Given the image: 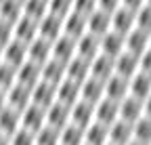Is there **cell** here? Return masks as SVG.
Masks as SVG:
<instances>
[{
  "label": "cell",
  "instance_id": "6da1fadb",
  "mask_svg": "<svg viewBox=\"0 0 151 145\" xmlns=\"http://www.w3.org/2000/svg\"><path fill=\"white\" fill-rule=\"evenodd\" d=\"M44 126H46V110L29 103L21 112V128H25V131L36 135L40 128H44Z\"/></svg>",
  "mask_w": 151,
  "mask_h": 145
},
{
  "label": "cell",
  "instance_id": "7a4b0ae2",
  "mask_svg": "<svg viewBox=\"0 0 151 145\" xmlns=\"http://www.w3.org/2000/svg\"><path fill=\"white\" fill-rule=\"evenodd\" d=\"M134 27H137V13L134 11H130L126 6H120L118 11L111 13V30L113 32L126 36V34H130Z\"/></svg>",
  "mask_w": 151,
  "mask_h": 145
},
{
  "label": "cell",
  "instance_id": "3957f363",
  "mask_svg": "<svg viewBox=\"0 0 151 145\" xmlns=\"http://www.w3.org/2000/svg\"><path fill=\"white\" fill-rule=\"evenodd\" d=\"M38 36L46 38L48 42H55L59 36H63V17L46 13L42 19L38 21Z\"/></svg>",
  "mask_w": 151,
  "mask_h": 145
},
{
  "label": "cell",
  "instance_id": "277c9868",
  "mask_svg": "<svg viewBox=\"0 0 151 145\" xmlns=\"http://www.w3.org/2000/svg\"><path fill=\"white\" fill-rule=\"evenodd\" d=\"M120 118V103L113 101V99H107L103 97L97 105H94V120L105 124V126H111Z\"/></svg>",
  "mask_w": 151,
  "mask_h": 145
},
{
  "label": "cell",
  "instance_id": "5b68a950",
  "mask_svg": "<svg viewBox=\"0 0 151 145\" xmlns=\"http://www.w3.org/2000/svg\"><path fill=\"white\" fill-rule=\"evenodd\" d=\"M99 53H101V38H99V36L86 32L84 36H80V38L76 40V55H78V57L92 61Z\"/></svg>",
  "mask_w": 151,
  "mask_h": 145
},
{
  "label": "cell",
  "instance_id": "8992f818",
  "mask_svg": "<svg viewBox=\"0 0 151 145\" xmlns=\"http://www.w3.org/2000/svg\"><path fill=\"white\" fill-rule=\"evenodd\" d=\"M52 57V42H48L46 38L38 36L27 44V59L38 63V65H44L48 59Z\"/></svg>",
  "mask_w": 151,
  "mask_h": 145
},
{
  "label": "cell",
  "instance_id": "52a82bcc",
  "mask_svg": "<svg viewBox=\"0 0 151 145\" xmlns=\"http://www.w3.org/2000/svg\"><path fill=\"white\" fill-rule=\"evenodd\" d=\"M57 101V86L48 84L44 80H40L34 88H32V103L42 107V110H48V107Z\"/></svg>",
  "mask_w": 151,
  "mask_h": 145
},
{
  "label": "cell",
  "instance_id": "ba28073f",
  "mask_svg": "<svg viewBox=\"0 0 151 145\" xmlns=\"http://www.w3.org/2000/svg\"><path fill=\"white\" fill-rule=\"evenodd\" d=\"M69 122L80 126V128H86L88 124L94 122V105L88 101H82V99L78 103H73L69 110Z\"/></svg>",
  "mask_w": 151,
  "mask_h": 145
},
{
  "label": "cell",
  "instance_id": "9c48e42d",
  "mask_svg": "<svg viewBox=\"0 0 151 145\" xmlns=\"http://www.w3.org/2000/svg\"><path fill=\"white\" fill-rule=\"evenodd\" d=\"M113 74H116V59L99 53V55L90 61V76L92 78H97L101 82H107Z\"/></svg>",
  "mask_w": 151,
  "mask_h": 145
},
{
  "label": "cell",
  "instance_id": "30bf717a",
  "mask_svg": "<svg viewBox=\"0 0 151 145\" xmlns=\"http://www.w3.org/2000/svg\"><path fill=\"white\" fill-rule=\"evenodd\" d=\"M29 103H32V88H27V86H23V84L15 82V84L6 90V105L13 107V110L23 112Z\"/></svg>",
  "mask_w": 151,
  "mask_h": 145
},
{
  "label": "cell",
  "instance_id": "8fae6325",
  "mask_svg": "<svg viewBox=\"0 0 151 145\" xmlns=\"http://www.w3.org/2000/svg\"><path fill=\"white\" fill-rule=\"evenodd\" d=\"M13 38L23 44H29L34 38H38V21L27 15H21V19L13 25Z\"/></svg>",
  "mask_w": 151,
  "mask_h": 145
},
{
  "label": "cell",
  "instance_id": "7c38bea8",
  "mask_svg": "<svg viewBox=\"0 0 151 145\" xmlns=\"http://www.w3.org/2000/svg\"><path fill=\"white\" fill-rule=\"evenodd\" d=\"M2 61L13 65L15 69L17 67H21L25 61H27V44L23 42H19V40H11L4 48H2Z\"/></svg>",
  "mask_w": 151,
  "mask_h": 145
},
{
  "label": "cell",
  "instance_id": "4fadbf2b",
  "mask_svg": "<svg viewBox=\"0 0 151 145\" xmlns=\"http://www.w3.org/2000/svg\"><path fill=\"white\" fill-rule=\"evenodd\" d=\"M124 50H126V36H122V34L111 30V32H107L101 38V53L103 55L116 59V57L122 55Z\"/></svg>",
  "mask_w": 151,
  "mask_h": 145
},
{
  "label": "cell",
  "instance_id": "5bb4252c",
  "mask_svg": "<svg viewBox=\"0 0 151 145\" xmlns=\"http://www.w3.org/2000/svg\"><path fill=\"white\" fill-rule=\"evenodd\" d=\"M143 116H145V107H143V101H141V99L128 95L126 99L120 101V120L134 124V122L141 120Z\"/></svg>",
  "mask_w": 151,
  "mask_h": 145
},
{
  "label": "cell",
  "instance_id": "9a60e30c",
  "mask_svg": "<svg viewBox=\"0 0 151 145\" xmlns=\"http://www.w3.org/2000/svg\"><path fill=\"white\" fill-rule=\"evenodd\" d=\"M86 27H88L90 34L103 38L107 32H111V13H105V11L97 9L94 13H90L86 17Z\"/></svg>",
  "mask_w": 151,
  "mask_h": 145
},
{
  "label": "cell",
  "instance_id": "2e32d148",
  "mask_svg": "<svg viewBox=\"0 0 151 145\" xmlns=\"http://www.w3.org/2000/svg\"><path fill=\"white\" fill-rule=\"evenodd\" d=\"M103 97H105V82L88 76V78L80 84V99H82V101H88V103H92V105H97Z\"/></svg>",
  "mask_w": 151,
  "mask_h": 145
},
{
  "label": "cell",
  "instance_id": "e0dca14e",
  "mask_svg": "<svg viewBox=\"0 0 151 145\" xmlns=\"http://www.w3.org/2000/svg\"><path fill=\"white\" fill-rule=\"evenodd\" d=\"M130 95V80L128 78H122L118 74H113L107 82H105V97L107 99H113V101H122Z\"/></svg>",
  "mask_w": 151,
  "mask_h": 145
},
{
  "label": "cell",
  "instance_id": "ac0fdd59",
  "mask_svg": "<svg viewBox=\"0 0 151 145\" xmlns=\"http://www.w3.org/2000/svg\"><path fill=\"white\" fill-rule=\"evenodd\" d=\"M69 110H71V107H67L65 103L55 101L46 110V124L52 126V128H57V131H63L65 126L69 124Z\"/></svg>",
  "mask_w": 151,
  "mask_h": 145
},
{
  "label": "cell",
  "instance_id": "d6986e66",
  "mask_svg": "<svg viewBox=\"0 0 151 145\" xmlns=\"http://www.w3.org/2000/svg\"><path fill=\"white\" fill-rule=\"evenodd\" d=\"M40 80H42V65H38V63L27 59L21 67H17V82L19 84H23L27 88H34Z\"/></svg>",
  "mask_w": 151,
  "mask_h": 145
},
{
  "label": "cell",
  "instance_id": "ffe728a7",
  "mask_svg": "<svg viewBox=\"0 0 151 145\" xmlns=\"http://www.w3.org/2000/svg\"><path fill=\"white\" fill-rule=\"evenodd\" d=\"M86 32H88V27H86V17L84 15L71 11L67 17H63V34L65 36L78 40L80 36H84Z\"/></svg>",
  "mask_w": 151,
  "mask_h": 145
},
{
  "label": "cell",
  "instance_id": "44dd1931",
  "mask_svg": "<svg viewBox=\"0 0 151 145\" xmlns=\"http://www.w3.org/2000/svg\"><path fill=\"white\" fill-rule=\"evenodd\" d=\"M65 67H67V63L50 57V59L42 65V80L48 82V84H55V86L61 84V82L65 80Z\"/></svg>",
  "mask_w": 151,
  "mask_h": 145
},
{
  "label": "cell",
  "instance_id": "7402d4cb",
  "mask_svg": "<svg viewBox=\"0 0 151 145\" xmlns=\"http://www.w3.org/2000/svg\"><path fill=\"white\" fill-rule=\"evenodd\" d=\"M147 48H149V32L134 27L130 34H126V50H128V53L141 57Z\"/></svg>",
  "mask_w": 151,
  "mask_h": 145
},
{
  "label": "cell",
  "instance_id": "603a6c76",
  "mask_svg": "<svg viewBox=\"0 0 151 145\" xmlns=\"http://www.w3.org/2000/svg\"><path fill=\"white\" fill-rule=\"evenodd\" d=\"M52 57L63 61V63H69L76 57V40L65 36V34L59 36V38L52 42Z\"/></svg>",
  "mask_w": 151,
  "mask_h": 145
},
{
  "label": "cell",
  "instance_id": "cb8c5ba5",
  "mask_svg": "<svg viewBox=\"0 0 151 145\" xmlns=\"http://www.w3.org/2000/svg\"><path fill=\"white\" fill-rule=\"evenodd\" d=\"M88 76H90V61H88V59H82V57H78V55H76V57L67 63V67H65V78L78 82V84H82Z\"/></svg>",
  "mask_w": 151,
  "mask_h": 145
},
{
  "label": "cell",
  "instance_id": "d4e9b609",
  "mask_svg": "<svg viewBox=\"0 0 151 145\" xmlns=\"http://www.w3.org/2000/svg\"><path fill=\"white\" fill-rule=\"evenodd\" d=\"M109 143V126L94 120L84 128V145H107Z\"/></svg>",
  "mask_w": 151,
  "mask_h": 145
},
{
  "label": "cell",
  "instance_id": "484cf974",
  "mask_svg": "<svg viewBox=\"0 0 151 145\" xmlns=\"http://www.w3.org/2000/svg\"><path fill=\"white\" fill-rule=\"evenodd\" d=\"M57 101L65 103L67 107H71L73 103H78L80 101V84L69 80V78H65L61 84H57Z\"/></svg>",
  "mask_w": 151,
  "mask_h": 145
},
{
  "label": "cell",
  "instance_id": "4316f807",
  "mask_svg": "<svg viewBox=\"0 0 151 145\" xmlns=\"http://www.w3.org/2000/svg\"><path fill=\"white\" fill-rule=\"evenodd\" d=\"M19 128H21V112H17L13 110V107H2L0 110V133H4V135H13L17 133Z\"/></svg>",
  "mask_w": 151,
  "mask_h": 145
},
{
  "label": "cell",
  "instance_id": "83f0119b",
  "mask_svg": "<svg viewBox=\"0 0 151 145\" xmlns=\"http://www.w3.org/2000/svg\"><path fill=\"white\" fill-rule=\"evenodd\" d=\"M130 141H132V124L118 118L109 126V143H113V145H128Z\"/></svg>",
  "mask_w": 151,
  "mask_h": 145
},
{
  "label": "cell",
  "instance_id": "f1b7e54d",
  "mask_svg": "<svg viewBox=\"0 0 151 145\" xmlns=\"http://www.w3.org/2000/svg\"><path fill=\"white\" fill-rule=\"evenodd\" d=\"M139 71V57L132 55V53L124 50L120 57H116V74L122 78H132Z\"/></svg>",
  "mask_w": 151,
  "mask_h": 145
},
{
  "label": "cell",
  "instance_id": "f546056e",
  "mask_svg": "<svg viewBox=\"0 0 151 145\" xmlns=\"http://www.w3.org/2000/svg\"><path fill=\"white\" fill-rule=\"evenodd\" d=\"M130 95L141 99V101H145L151 95V76L139 69L137 74L130 78Z\"/></svg>",
  "mask_w": 151,
  "mask_h": 145
},
{
  "label": "cell",
  "instance_id": "4dcf8cb0",
  "mask_svg": "<svg viewBox=\"0 0 151 145\" xmlns=\"http://www.w3.org/2000/svg\"><path fill=\"white\" fill-rule=\"evenodd\" d=\"M23 15V2L21 0H2L0 2V19L9 21L11 25H15Z\"/></svg>",
  "mask_w": 151,
  "mask_h": 145
},
{
  "label": "cell",
  "instance_id": "1f68e13d",
  "mask_svg": "<svg viewBox=\"0 0 151 145\" xmlns=\"http://www.w3.org/2000/svg\"><path fill=\"white\" fill-rule=\"evenodd\" d=\"M132 139L139 143H145V145L151 143V118L143 116L141 120L132 124Z\"/></svg>",
  "mask_w": 151,
  "mask_h": 145
},
{
  "label": "cell",
  "instance_id": "d6a6232c",
  "mask_svg": "<svg viewBox=\"0 0 151 145\" xmlns=\"http://www.w3.org/2000/svg\"><path fill=\"white\" fill-rule=\"evenodd\" d=\"M48 13V0H23V15L40 21Z\"/></svg>",
  "mask_w": 151,
  "mask_h": 145
},
{
  "label": "cell",
  "instance_id": "836d02e7",
  "mask_svg": "<svg viewBox=\"0 0 151 145\" xmlns=\"http://www.w3.org/2000/svg\"><path fill=\"white\" fill-rule=\"evenodd\" d=\"M61 145H84V128L69 122L61 131Z\"/></svg>",
  "mask_w": 151,
  "mask_h": 145
},
{
  "label": "cell",
  "instance_id": "e575fe53",
  "mask_svg": "<svg viewBox=\"0 0 151 145\" xmlns=\"http://www.w3.org/2000/svg\"><path fill=\"white\" fill-rule=\"evenodd\" d=\"M36 145H61V131L46 124L36 133Z\"/></svg>",
  "mask_w": 151,
  "mask_h": 145
},
{
  "label": "cell",
  "instance_id": "d590c367",
  "mask_svg": "<svg viewBox=\"0 0 151 145\" xmlns=\"http://www.w3.org/2000/svg\"><path fill=\"white\" fill-rule=\"evenodd\" d=\"M15 82H17V69L2 61V63H0V88L9 90Z\"/></svg>",
  "mask_w": 151,
  "mask_h": 145
},
{
  "label": "cell",
  "instance_id": "8d00e7d4",
  "mask_svg": "<svg viewBox=\"0 0 151 145\" xmlns=\"http://www.w3.org/2000/svg\"><path fill=\"white\" fill-rule=\"evenodd\" d=\"M73 11V0H48V13L57 17H67Z\"/></svg>",
  "mask_w": 151,
  "mask_h": 145
},
{
  "label": "cell",
  "instance_id": "74e56055",
  "mask_svg": "<svg viewBox=\"0 0 151 145\" xmlns=\"http://www.w3.org/2000/svg\"><path fill=\"white\" fill-rule=\"evenodd\" d=\"M137 27L151 34V4H143L137 11Z\"/></svg>",
  "mask_w": 151,
  "mask_h": 145
},
{
  "label": "cell",
  "instance_id": "f35d334b",
  "mask_svg": "<svg viewBox=\"0 0 151 145\" xmlns=\"http://www.w3.org/2000/svg\"><path fill=\"white\" fill-rule=\"evenodd\" d=\"M11 145H36V135L25 128H19L11 135Z\"/></svg>",
  "mask_w": 151,
  "mask_h": 145
},
{
  "label": "cell",
  "instance_id": "ab89813d",
  "mask_svg": "<svg viewBox=\"0 0 151 145\" xmlns=\"http://www.w3.org/2000/svg\"><path fill=\"white\" fill-rule=\"evenodd\" d=\"M97 9H99L97 0H73V11L84 15V17H88L90 13H94Z\"/></svg>",
  "mask_w": 151,
  "mask_h": 145
},
{
  "label": "cell",
  "instance_id": "60d3db41",
  "mask_svg": "<svg viewBox=\"0 0 151 145\" xmlns=\"http://www.w3.org/2000/svg\"><path fill=\"white\" fill-rule=\"evenodd\" d=\"M11 40H13V25L0 19V48H4Z\"/></svg>",
  "mask_w": 151,
  "mask_h": 145
},
{
  "label": "cell",
  "instance_id": "b9f144b4",
  "mask_svg": "<svg viewBox=\"0 0 151 145\" xmlns=\"http://www.w3.org/2000/svg\"><path fill=\"white\" fill-rule=\"evenodd\" d=\"M139 69L151 76V46H149V48L143 53L141 57H139Z\"/></svg>",
  "mask_w": 151,
  "mask_h": 145
},
{
  "label": "cell",
  "instance_id": "7bdbcfd3",
  "mask_svg": "<svg viewBox=\"0 0 151 145\" xmlns=\"http://www.w3.org/2000/svg\"><path fill=\"white\" fill-rule=\"evenodd\" d=\"M97 4L101 11L105 13H113V11H118L122 6V0H97Z\"/></svg>",
  "mask_w": 151,
  "mask_h": 145
},
{
  "label": "cell",
  "instance_id": "ee69618b",
  "mask_svg": "<svg viewBox=\"0 0 151 145\" xmlns=\"http://www.w3.org/2000/svg\"><path fill=\"white\" fill-rule=\"evenodd\" d=\"M143 4H147V0H122V6H126V9H130V11H139Z\"/></svg>",
  "mask_w": 151,
  "mask_h": 145
},
{
  "label": "cell",
  "instance_id": "f6af8a7d",
  "mask_svg": "<svg viewBox=\"0 0 151 145\" xmlns=\"http://www.w3.org/2000/svg\"><path fill=\"white\" fill-rule=\"evenodd\" d=\"M143 107H145V116H147V118H151V95L143 101Z\"/></svg>",
  "mask_w": 151,
  "mask_h": 145
},
{
  "label": "cell",
  "instance_id": "bcb514c9",
  "mask_svg": "<svg viewBox=\"0 0 151 145\" xmlns=\"http://www.w3.org/2000/svg\"><path fill=\"white\" fill-rule=\"evenodd\" d=\"M2 107H6V90L0 88V110H2Z\"/></svg>",
  "mask_w": 151,
  "mask_h": 145
},
{
  "label": "cell",
  "instance_id": "7dc6e473",
  "mask_svg": "<svg viewBox=\"0 0 151 145\" xmlns=\"http://www.w3.org/2000/svg\"><path fill=\"white\" fill-rule=\"evenodd\" d=\"M0 145H11V137L4 135V133H0Z\"/></svg>",
  "mask_w": 151,
  "mask_h": 145
},
{
  "label": "cell",
  "instance_id": "c3c4849f",
  "mask_svg": "<svg viewBox=\"0 0 151 145\" xmlns=\"http://www.w3.org/2000/svg\"><path fill=\"white\" fill-rule=\"evenodd\" d=\"M128 145H145V143H139V141H134V139H132V141H130Z\"/></svg>",
  "mask_w": 151,
  "mask_h": 145
},
{
  "label": "cell",
  "instance_id": "681fc988",
  "mask_svg": "<svg viewBox=\"0 0 151 145\" xmlns=\"http://www.w3.org/2000/svg\"><path fill=\"white\" fill-rule=\"evenodd\" d=\"M0 63H2V48H0Z\"/></svg>",
  "mask_w": 151,
  "mask_h": 145
},
{
  "label": "cell",
  "instance_id": "f907efd6",
  "mask_svg": "<svg viewBox=\"0 0 151 145\" xmlns=\"http://www.w3.org/2000/svg\"><path fill=\"white\" fill-rule=\"evenodd\" d=\"M149 46H151V34H149Z\"/></svg>",
  "mask_w": 151,
  "mask_h": 145
},
{
  "label": "cell",
  "instance_id": "816d5d0a",
  "mask_svg": "<svg viewBox=\"0 0 151 145\" xmlns=\"http://www.w3.org/2000/svg\"><path fill=\"white\" fill-rule=\"evenodd\" d=\"M147 4H151V0H147Z\"/></svg>",
  "mask_w": 151,
  "mask_h": 145
},
{
  "label": "cell",
  "instance_id": "f5cc1de1",
  "mask_svg": "<svg viewBox=\"0 0 151 145\" xmlns=\"http://www.w3.org/2000/svg\"><path fill=\"white\" fill-rule=\"evenodd\" d=\"M107 145H113V143H107Z\"/></svg>",
  "mask_w": 151,
  "mask_h": 145
},
{
  "label": "cell",
  "instance_id": "db71d44e",
  "mask_svg": "<svg viewBox=\"0 0 151 145\" xmlns=\"http://www.w3.org/2000/svg\"><path fill=\"white\" fill-rule=\"evenodd\" d=\"M0 2H2V0H0Z\"/></svg>",
  "mask_w": 151,
  "mask_h": 145
},
{
  "label": "cell",
  "instance_id": "11a10c76",
  "mask_svg": "<svg viewBox=\"0 0 151 145\" xmlns=\"http://www.w3.org/2000/svg\"><path fill=\"white\" fill-rule=\"evenodd\" d=\"M21 2H23V0H21Z\"/></svg>",
  "mask_w": 151,
  "mask_h": 145
},
{
  "label": "cell",
  "instance_id": "9f6ffc18",
  "mask_svg": "<svg viewBox=\"0 0 151 145\" xmlns=\"http://www.w3.org/2000/svg\"><path fill=\"white\" fill-rule=\"evenodd\" d=\"M149 145H151V143H149Z\"/></svg>",
  "mask_w": 151,
  "mask_h": 145
}]
</instances>
